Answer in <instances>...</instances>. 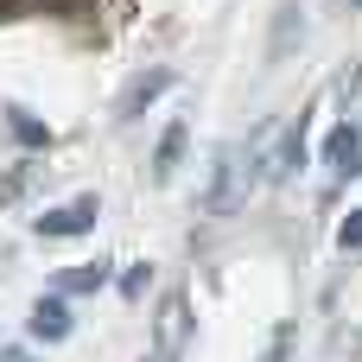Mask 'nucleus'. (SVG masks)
I'll list each match as a JSON object with an SVG mask.
<instances>
[{
    "label": "nucleus",
    "mask_w": 362,
    "mask_h": 362,
    "mask_svg": "<svg viewBox=\"0 0 362 362\" xmlns=\"http://www.w3.org/2000/svg\"><path fill=\"white\" fill-rule=\"evenodd\" d=\"M299 32H305V19H299V6L286 0V6H280V19H274V45H267V51H274V57H286Z\"/></svg>",
    "instance_id": "9b49d317"
},
{
    "label": "nucleus",
    "mask_w": 362,
    "mask_h": 362,
    "mask_svg": "<svg viewBox=\"0 0 362 362\" xmlns=\"http://www.w3.org/2000/svg\"><path fill=\"white\" fill-rule=\"evenodd\" d=\"M0 362H32V356H25L19 344H6V350H0Z\"/></svg>",
    "instance_id": "2eb2a0df"
},
{
    "label": "nucleus",
    "mask_w": 362,
    "mask_h": 362,
    "mask_svg": "<svg viewBox=\"0 0 362 362\" xmlns=\"http://www.w3.org/2000/svg\"><path fill=\"white\" fill-rule=\"evenodd\" d=\"M6 13H19V0H0V19H6Z\"/></svg>",
    "instance_id": "dca6fc26"
},
{
    "label": "nucleus",
    "mask_w": 362,
    "mask_h": 362,
    "mask_svg": "<svg viewBox=\"0 0 362 362\" xmlns=\"http://www.w3.org/2000/svg\"><path fill=\"white\" fill-rule=\"evenodd\" d=\"M6 127H13V140H19V146H32V153H45V146H51V127H45L32 108H19V102H6Z\"/></svg>",
    "instance_id": "1a4fd4ad"
},
{
    "label": "nucleus",
    "mask_w": 362,
    "mask_h": 362,
    "mask_svg": "<svg viewBox=\"0 0 362 362\" xmlns=\"http://www.w3.org/2000/svg\"><path fill=\"white\" fill-rule=\"evenodd\" d=\"M25 325H32V337H38V344H64V337H70V305H64V293L38 299Z\"/></svg>",
    "instance_id": "39448f33"
},
{
    "label": "nucleus",
    "mask_w": 362,
    "mask_h": 362,
    "mask_svg": "<svg viewBox=\"0 0 362 362\" xmlns=\"http://www.w3.org/2000/svg\"><path fill=\"white\" fill-rule=\"evenodd\" d=\"M267 362H286V331L274 337V350H267Z\"/></svg>",
    "instance_id": "4468645a"
},
{
    "label": "nucleus",
    "mask_w": 362,
    "mask_h": 362,
    "mask_svg": "<svg viewBox=\"0 0 362 362\" xmlns=\"http://www.w3.org/2000/svg\"><path fill=\"white\" fill-rule=\"evenodd\" d=\"M102 286H108V261H83L57 280V293H102Z\"/></svg>",
    "instance_id": "9d476101"
},
{
    "label": "nucleus",
    "mask_w": 362,
    "mask_h": 362,
    "mask_svg": "<svg viewBox=\"0 0 362 362\" xmlns=\"http://www.w3.org/2000/svg\"><path fill=\"white\" fill-rule=\"evenodd\" d=\"M165 89H172V70H165V64H159V70H146V76H134V83H127V95H121V121H134V115H140L153 95H165Z\"/></svg>",
    "instance_id": "0eeeda50"
},
{
    "label": "nucleus",
    "mask_w": 362,
    "mask_h": 362,
    "mask_svg": "<svg viewBox=\"0 0 362 362\" xmlns=\"http://www.w3.org/2000/svg\"><path fill=\"white\" fill-rule=\"evenodd\" d=\"M95 216H102V204H95V197H76V204H57V210H45L32 229H38L45 242H70V235H89V229H95Z\"/></svg>",
    "instance_id": "f03ea898"
},
{
    "label": "nucleus",
    "mask_w": 362,
    "mask_h": 362,
    "mask_svg": "<svg viewBox=\"0 0 362 362\" xmlns=\"http://www.w3.org/2000/svg\"><path fill=\"white\" fill-rule=\"evenodd\" d=\"M185 293H165V305H159V362H178L185 350Z\"/></svg>",
    "instance_id": "423d86ee"
},
{
    "label": "nucleus",
    "mask_w": 362,
    "mask_h": 362,
    "mask_svg": "<svg viewBox=\"0 0 362 362\" xmlns=\"http://www.w3.org/2000/svg\"><path fill=\"white\" fill-rule=\"evenodd\" d=\"M299 165H305V115L280 134V146H274V159H267V178H274V185H286Z\"/></svg>",
    "instance_id": "20e7f679"
},
{
    "label": "nucleus",
    "mask_w": 362,
    "mask_h": 362,
    "mask_svg": "<svg viewBox=\"0 0 362 362\" xmlns=\"http://www.w3.org/2000/svg\"><path fill=\"white\" fill-rule=\"evenodd\" d=\"M337 248H344V255H362V210H350V216L337 223Z\"/></svg>",
    "instance_id": "f8f14e48"
},
{
    "label": "nucleus",
    "mask_w": 362,
    "mask_h": 362,
    "mask_svg": "<svg viewBox=\"0 0 362 362\" xmlns=\"http://www.w3.org/2000/svg\"><path fill=\"white\" fill-rule=\"evenodd\" d=\"M356 6H362V0H356Z\"/></svg>",
    "instance_id": "f3484780"
},
{
    "label": "nucleus",
    "mask_w": 362,
    "mask_h": 362,
    "mask_svg": "<svg viewBox=\"0 0 362 362\" xmlns=\"http://www.w3.org/2000/svg\"><path fill=\"white\" fill-rule=\"evenodd\" d=\"M325 165H331V178H362V127H356V121L331 127V140H325Z\"/></svg>",
    "instance_id": "7ed1b4c3"
},
{
    "label": "nucleus",
    "mask_w": 362,
    "mask_h": 362,
    "mask_svg": "<svg viewBox=\"0 0 362 362\" xmlns=\"http://www.w3.org/2000/svg\"><path fill=\"white\" fill-rule=\"evenodd\" d=\"M248 165H261L255 153H248ZM242 165V146H216V165H210V191L197 197V210L204 216H229L242 197H248V185H255V172Z\"/></svg>",
    "instance_id": "f257e3e1"
},
{
    "label": "nucleus",
    "mask_w": 362,
    "mask_h": 362,
    "mask_svg": "<svg viewBox=\"0 0 362 362\" xmlns=\"http://www.w3.org/2000/svg\"><path fill=\"white\" fill-rule=\"evenodd\" d=\"M178 159H185V121H172L159 134V153H153V185H172L178 178Z\"/></svg>",
    "instance_id": "6e6552de"
},
{
    "label": "nucleus",
    "mask_w": 362,
    "mask_h": 362,
    "mask_svg": "<svg viewBox=\"0 0 362 362\" xmlns=\"http://www.w3.org/2000/svg\"><path fill=\"white\" fill-rule=\"evenodd\" d=\"M146 280H153L146 267H127V274H121V293H127V299H146Z\"/></svg>",
    "instance_id": "ddd939ff"
}]
</instances>
